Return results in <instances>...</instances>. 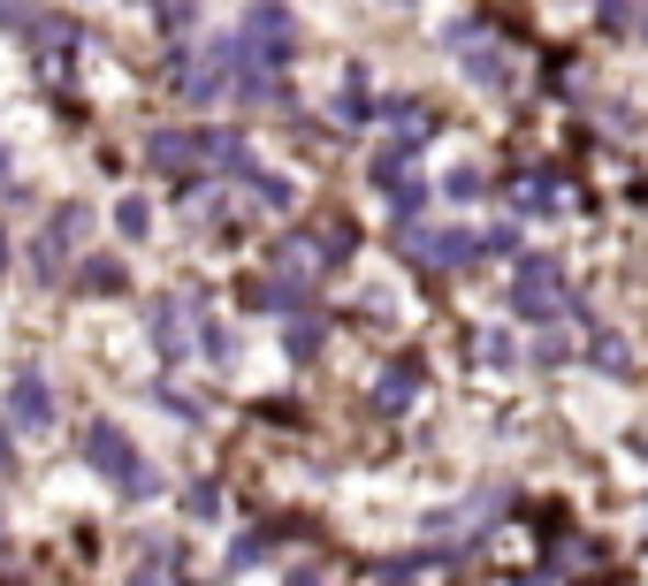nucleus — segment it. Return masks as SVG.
I'll list each match as a JSON object with an SVG mask.
<instances>
[{
  "label": "nucleus",
  "mask_w": 648,
  "mask_h": 586,
  "mask_svg": "<svg viewBox=\"0 0 648 586\" xmlns=\"http://www.w3.org/2000/svg\"><path fill=\"white\" fill-rule=\"evenodd\" d=\"M84 464H92V472H107L130 503L161 495V472H154V464H138L130 435H123V427H107V420H92V427H84Z\"/></svg>",
  "instance_id": "obj_1"
},
{
  "label": "nucleus",
  "mask_w": 648,
  "mask_h": 586,
  "mask_svg": "<svg viewBox=\"0 0 648 586\" xmlns=\"http://www.w3.org/2000/svg\"><path fill=\"white\" fill-rule=\"evenodd\" d=\"M511 305H519L526 320H542V312H557V305H565V267H557L549 252H534V260H519V275H511Z\"/></svg>",
  "instance_id": "obj_2"
},
{
  "label": "nucleus",
  "mask_w": 648,
  "mask_h": 586,
  "mask_svg": "<svg viewBox=\"0 0 648 586\" xmlns=\"http://www.w3.org/2000/svg\"><path fill=\"white\" fill-rule=\"evenodd\" d=\"M92 229V214L84 206H54V221H46V237H38V252H31V267L38 275H61V260H69V244Z\"/></svg>",
  "instance_id": "obj_3"
},
{
  "label": "nucleus",
  "mask_w": 648,
  "mask_h": 586,
  "mask_svg": "<svg viewBox=\"0 0 648 586\" xmlns=\"http://www.w3.org/2000/svg\"><path fill=\"white\" fill-rule=\"evenodd\" d=\"M374 183H382V198H389L405 221H412V214H420V198H428V183L405 168V152H382V160H374Z\"/></svg>",
  "instance_id": "obj_4"
},
{
  "label": "nucleus",
  "mask_w": 648,
  "mask_h": 586,
  "mask_svg": "<svg viewBox=\"0 0 648 586\" xmlns=\"http://www.w3.org/2000/svg\"><path fill=\"white\" fill-rule=\"evenodd\" d=\"M8 412H15L31 435H38V427H54V389H46V374H38V366L8 381Z\"/></svg>",
  "instance_id": "obj_5"
},
{
  "label": "nucleus",
  "mask_w": 648,
  "mask_h": 586,
  "mask_svg": "<svg viewBox=\"0 0 648 586\" xmlns=\"http://www.w3.org/2000/svg\"><path fill=\"white\" fill-rule=\"evenodd\" d=\"M412 397H420V358H397V366L382 374V389H374V404H382V412H405Z\"/></svg>",
  "instance_id": "obj_6"
},
{
  "label": "nucleus",
  "mask_w": 648,
  "mask_h": 586,
  "mask_svg": "<svg viewBox=\"0 0 648 586\" xmlns=\"http://www.w3.org/2000/svg\"><path fill=\"white\" fill-rule=\"evenodd\" d=\"M198 152H206V138H183V130H161V138H154V160H161V168H183V160H198Z\"/></svg>",
  "instance_id": "obj_7"
},
{
  "label": "nucleus",
  "mask_w": 648,
  "mask_h": 586,
  "mask_svg": "<svg viewBox=\"0 0 648 586\" xmlns=\"http://www.w3.org/2000/svg\"><path fill=\"white\" fill-rule=\"evenodd\" d=\"M154 343H161L168 358L183 351V312H175V297H161V305H154Z\"/></svg>",
  "instance_id": "obj_8"
},
{
  "label": "nucleus",
  "mask_w": 648,
  "mask_h": 586,
  "mask_svg": "<svg viewBox=\"0 0 648 586\" xmlns=\"http://www.w3.org/2000/svg\"><path fill=\"white\" fill-rule=\"evenodd\" d=\"M389 130H405V146H420L435 123H428V107H420V100H405V107H389Z\"/></svg>",
  "instance_id": "obj_9"
},
{
  "label": "nucleus",
  "mask_w": 648,
  "mask_h": 586,
  "mask_svg": "<svg viewBox=\"0 0 648 586\" xmlns=\"http://www.w3.org/2000/svg\"><path fill=\"white\" fill-rule=\"evenodd\" d=\"M351 244H359V229L336 214V221H321V260H351Z\"/></svg>",
  "instance_id": "obj_10"
},
{
  "label": "nucleus",
  "mask_w": 648,
  "mask_h": 586,
  "mask_svg": "<svg viewBox=\"0 0 648 586\" xmlns=\"http://www.w3.org/2000/svg\"><path fill=\"white\" fill-rule=\"evenodd\" d=\"M146 221H154L146 198H123V206H115V229H123V237H146Z\"/></svg>",
  "instance_id": "obj_11"
},
{
  "label": "nucleus",
  "mask_w": 648,
  "mask_h": 586,
  "mask_svg": "<svg viewBox=\"0 0 648 586\" xmlns=\"http://www.w3.org/2000/svg\"><path fill=\"white\" fill-rule=\"evenodd\" d=\"M359 115H366V84H359V77H351V84H343V100H336V123H343V130H351V123H359Z\"/></svg>",
  "instance_id": "obj_12"
},
{
  "label": "nucleus",
  "mask_w": 648,
  "mask_h": 586,
  "mask_svg": "<svg viewBox=\"0 0 648 586\" xmlns=\"http://www.w3.org/2000/svg\"><path fill=\"white\" fill-rule=\"evenodd\" d=\"M84 283H92V290H123V260H92Z\"/></svg>",
  "instance_id": "obj_13"
},
{
  "label": "nucleus",
  "mask_w": 648,
  "mask_h": 586,
  "mask_svg": "<svg viewBox=\"0 0 648 586\" xmlns=\"http://www.w3.org/2000/svg\"><path fill=\"white\" fill-rule=\"evenodd\" d=\"M314 351H321V320H298L291 328V358H314Z\"/></svg>",
  "instance_id": "obj_14"
},
{
  "label": "nucleus",
  "mask_w": 648,
  "mask_h": 586,
  "mask_svg": "<svg viewBox=\"0 0 648 586\" xmlns=\"http://www.w3.org/2000/svg\"><path fill=\"white\" fill-rule=\"evenodd\" d=\"M595 366H603V374H626V343H618V335H595Z\"/></svg>",
  "instance_id": "obj_15"
},
{
  "label": "nucleus",
  "mask_w": 648,
  "mask_h": 586,
  "mask_svg": "<svg viewBox=\"0 0 648 586\" xmlns=\"http://www.w3.org/2000/svg\"><path fill=\"white\" fill-rule=\"evenodd\" d=\"M443 191H451V198H481V175H474V168H451Z\"/></svg>",
  "instance_id": "obj_16"
},
{
  "label": "nucleus",
  "mask_w": 648,
  "mask_h": 586,
  "mask_svg": "<svg viewBox=\"0 0 648 586\" xmlns=\"http://www.w3.org/2000/svg\"><path fill=\"white\" fill-rule=\"evenodd\" d=\"M260 556H268V533H245V541H237V556H229V564H237V572H252V564H260Z\"/></svg>",
  "instance_id": "obj_17"
},
{
  "label": "nucleus",
  "mask_w": 648,
  "mask_h": 586,
  "mask_svg": "<svg viewBox=\"0 0 648 586\" xmlns=\"http://www.w3.org/2000/svg\"><path fill=\"white\" fill-rule=\"evenodd\" d=\"M183 510H191V518H214V510H221V495H214V487H191V495H183Z\"/></svg>",
  "instance_id": "obj_18"
},
{
  "label": "nucleus",
  "mask_w": 648,
  "mask_h": 586,
  "mask_svg": "<svg viewBox=\"0 0 648 586\" xmlns=\"http://www.w3.org/2000/svg\"><path fill=\"white\" fill-rule=\"evenodd\" d=\"M474 77H481V84H503V54H488L481 46V54H474Z\"/></svg>",
  "instance_id": "obj_19"
},
{
  "label": "nucleus",
  "mask_w": 648,
  "mask_h": 586,
  "mask_svg": "<svg viewBox=\"0 0 648 586\" xmlns=\"http://www.w3.org/2000/svg\"><path fill=\"white\" fill-rule=\"evenodd\" d=\"M252 191H260L268 206H291V183H275V175H252Z\"/></svg>",
  "instance_id": "obj_20"
},
{
  "label": "nucleus",
  "mask_w": 648,
  "mask_h": 586,
  "mask_svg": "<svg viewBox=\"0 0 648 586\" xmlns=\"http://www.w3.org/2000/svg\"><path fill=\"white\" fill-rule=\"evenodd\" d=\"M534 366H565V335H542L534 343Z\"/></svg>",
  "instance_id": "obj_21"
},
{
  "label": "nucleus",
  "mask_w": 648,
  "mask_h": 586,
  "mask_svg": "<svg viewBox=\"0 0 648 586\" xmlns=\"http://www.w3.org/2000/svg\"><path fill=\"white\" fill-rule=\"evenodd\" d=\"M0 175H8V152H0Z\"/></svg>",
  "instance_id": "obj_22"
},
{
  "label": "nucleus",
  "mask_w": 648,
  "mask_h": 586,
  "mask_svg": "<svg viewBox=\"0 0 648 586\" xmlns=\"http://www.w3.org/2000/svg\"><path fill=\"white\" fill-rule=\"evenodd\" d=\"M146 8H154V0H146Z\"/></svg>",
  "instance_id": "obj_23"
}]
</instances>
